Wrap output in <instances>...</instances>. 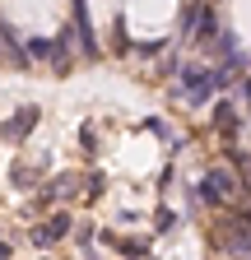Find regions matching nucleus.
Instances as JSON below:
<instances>
[{
    "label": "nucleus",
    "instance_id": "obj_2",
    "mask_svg": "<svg viewBox=\"0 0 251 260\" xmlns=\"http://www.w3.org/2000/svg\"><path fill=\"white\" fill-rule=\"evenodd\" d=\"M66 233H70V218H66V214H56L51 223H42V228H33V246H42V251H47L51 242H60V237H66Z\"/></svg>",
    "mask_w": 251,
    "mask_h": 260
},
{
    "label": "nucleus",
    "instance_id": "obj_3",
    "mask_svg": "<svg viewBox=\"0 0 251 260\" xmlns=\"http://www.w3.org/2000/svg\"><path fill=\"white\" fill-rule=\"evenodd\" d=\"M75 190H79V177H70V172L51 181V195H56V200H70V195H75Z\"/></svg>",
    "mask_w": 251,
    "mask_h": 260
},
{
    "label": "nucleus",
    "instance_id": "obj_4",
    "mask_svg": "<svg viewBox=\"0 0 251 260\" xmlns=\"http://www.w3.org/2000/svg\"><path fill=\"white\" fill-rule=\"evenodd\" d=\"M196 200H200V205H224V190H218L214 181H200V186H196Z\"/></svg>",
    "mask_w": 251,
    "mask_h": 260
},
{
    "label": "nucleus",
    "instance_id": "obj_9",
    "mask_svg": "<svg viewBox=\"0 0 251 260\" xmlns=\"http://www.w3.org/2000/svg\"><path fill=\"white\" fill-rule=\"evenodd\" d=\"M93 237H98V228H93V223H84V228H79V246L88 251V246H93Z\"/></svg>",
    "mask_w": 251,
    "mask_h": 260
},
{
    "label": "nucleus",
    "instance_id": "obj_7",
    "mask_svg": "<svg viewBox=\"0 0 251 260\" xmlns=\"http://www.w3.org/2000/svg\"><path fill=\"white\" fill-rule=\"evenodd\" d=\"M209 181H214V186H218V190H224V200H228V195H233V190H237V181H233V177H228V172H209Z\"/></svg>",
    "mask_w": 251,
    "mask_h": 260
},
{
    "label": "nucleus",
    "instance_id": "obj_1",
    "mask_svg": "<svg viewBox=\"0 0 251 260\" xmlns=\"http://www.w3.org/2000/svg\"><path fill=\"white\" fill-rule=\"evenodd\" d=\"M38 125V107H23L19 116H10L5 125H0V135H5L10 144H19V140H28V130Z\"/></svg>",
    "mask_w": 251,
    "mask_h": 260
},
{
    "label": "nucleus",
    "instance_id": "obj_6",
    "mask_svg": "<svg viewBox=\"0 0 251 260\" xmlns=\"http://www.w3.org/2000/svg\"><path fill=\"white\" fill-rule=\"evenodd\" d=\"M233 121H237V112H233L228 103H218V112H214V125H218V130H233Z\"/></svg>",
    "mask_w": 251,
    "mask_h": 260
},
{
    "label": "nucleus",
    "instance_id": "obj_11",
    "mask_svg": "<svg viewBox=\"0 0 251 260\" xmlns=\"http://www.w3.org/2000/svg\"><path fill=\"white\" fill-rule=\"evenodd\" d=\"M79 144H84V153H93V149H98V135H93V130L84 125V135H79Z\"/></svg>",
    "mask_w": 251,
    "mask_h": 260
},
{
    "label": "nucleus",
    "instance_id": "obj_8",
    "mask_svg": "<svg viewBox=\"0 0 251 260\" xmlns=\"http://www.w3.org/2000/svg\"><path fill=\"white\" fill-rule=\"evenodd\" d=\"M10 181L28 190V186H33V168H14V172H10Z\"/></svg>",
    "mask_w": 251,
    "mask_h": 260
},
{
    "label": "nucleus",
    "instance_id": "obj_12",
    "mask_svg": "<svg viewBox=\"0 0 251 260\" xmlns=\"http://www.w3.org/2000/svg\"><path fill=\"white\" fill-rule=\"evenodd\" d=\"M10 255H14V251H10V242H0V260H10Z\"/></svg>",
    "mask_w": 251,
    "mask_h": 260
},
{
    "label": "nucleus",
    "instance_id": "obj_10",
    "mask_svg": "<svg viewBox=\"0 0 251 260\" xmlns=\"http://www.w3.org/2000/svg\"><path fill=\"white\" fill-rule=\"evenodd\" d=\"M177 223V214H168V209H159V218H153V228H159V233H168V228Z\"/></svg>",
    "mask_w": 251,
    "mask_h": 260
},
{
    "label": "nucleus",
    "instance_id": "obj_5",
    "mask_svg": "<svg viewBox=\"0 0 251 260\" xmlns=\"http://www.w3.org/2000/svg\"><path fill=\"white\" fill-rule=\"evenodd\" d=\"M28 56H51V60H60V42L38 38V42H28Z\"/></svg>",
    "mask_w": 251,
    "mask_h": 260
}]
</instances>
